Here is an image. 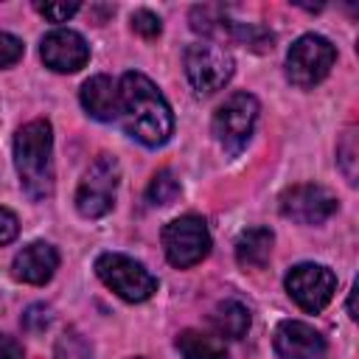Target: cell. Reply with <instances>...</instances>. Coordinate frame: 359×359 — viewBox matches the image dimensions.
<instances>
[{"label": "cell", "instance_id": "cell-1", "mask_svg": "<svg viewBox=\"0 0 359 359\" xmlns=\"http://www.w3.org/2000/svg\"><path fill=\"white\" fill-rule=\"evenodd\" d=\"M126 132L143 146H163L174 132V115L157 84L143 73H123L118 81Z\"/></svg>", "mask_w": 359, "mask_h": 359}, {"label": "cell", "instance_id": "cell-2", "mask_svg": "<svg viewBox=\"0 0 359 359\" xmlns=\"http://www.w3.org/2000/svg\"><path fill=\"white\" fill-rule=\"evenodd\" d=\"M53 129L36 118L20 126L14 137V165L20 185L31 199H48L53 194Z\"/></svg>", "mask_w": 359, "mask_h": 359}, {"label": "cell", "instance_id": "cell-3", "mask_svg": "<svg viewBox=\"0 0 359 359\" xmlns=\"http://www.w3.org/2000/svg\"><path fill=\"white\" fill-rule=\"evenodd\" d=\"M95 275L118 297L129 303H143L157 292V278L135 258L123 252H104L95 258Z\"/></svg>", "mask_w": 359, "mask_h": 359}, {"label": "cell", "instance_id": "cell-4", "mask_svg": "<svg viewBox=\"0 0 359 359\" xmlns=\"http://www.w3.org/2000/svg\"><path fill=\"white\" fill-rule=\"evenodd\" d=\"M334 62H337V50L325 36L303 34L286 53V79L294 87L309 90L331 73Z\"/></svg>", "mask_w": 359, "mask_h": 359}, {"label": "cell", "instance_id": "cell-5", "mask_svg": "<svg viewBox=\"0 0 359 359\" xmlns=\"http://www.w3.org/2000/svg\"><path fill=\"white\" fill-rule=\"evenodd\" d=\"M185 76L199 95L219 93L233 79V56L219 42H194L185 48Z\"/></svg>", "mask_w": 359, "mask_h": 359}, {"label": "cell", "instance_id": "cell-6", "mask_svg": "<svg viewBox=\"0 0 359 359\" xmlns=\"http://www.w3.org/2000/svg\"><path fill=\"white\" fill-rule=\"evenodd\" d=\"M258 121V101L250 93H233L224 98V104H219L216 115H213V135L219 140V146L227 154H238L250 135L252 126Z\"/></svg>", "mask_w": 359, "mask_h": 359}, {"label": "cell", "instance_id": "cell-7", "mask_svg": "<svg viewBox=\"0 0 359 359\" xmlns=\"http://www.w3.org/2000/svg\"><path fill=\"white\" fill-rule=\"evenodd\" d=\"M118 180H121V165L112 154H101L87 174L79 182L76 191V208L84 219H98L104 213L112 210L115 205V191H118Z\"/></svg>", "mask_w": 359, "mask_h": 359}, {"label": "cell", "instance_id": "cell-8", "mask_svg": "<svg viewBox=\"0 0 359 359\" xmlns=\"http://www.w3.org/2000/svg\"><path fill=\"white\" fill-rule=\"evenodd\" d=\"M163 250H165V258L180 269L199 264L210 252V233L205 219L188 213L168 222L163 227Z\"/></svg>", "mask_w": 359, "mask_h": 359}, {"label": "cell", "instance_id": "cell-9", "mask_svg": "<svg viewBox=\"0 0 359 359\" xmlns=\"http://www.w3.org/2000/svg\"><path fill=\"white\" fill-rule=\"evenodd\" d=\"M283 283H286L289 297L309 314L323 311L337 292V278L323 264H297L286 272Z\"/></svg>", "mask_w": 359, "mask_h": 359}, {"label": "cell", "instance_id": "cell-10", "mask_svg": "<svg viewBox=\"0 0 359 359\" xmlns=\"http://www.w3.org/2000/svg\"><path fill=\"white\" fill-rule=\"evenodd\" d=\"M280 213L297 224H323L337 213V196L323 185H292L280 194Z\"/></svg>", "mask_w": 359, "mask_h": 359}, {"label": "cell", "instance_id": "cell-11", "mask_svg": "<svg viewBox=\"0 0 359 359\" xmlns=\"http://www.w3.org/2000/svg\"><path fill=\"white\" fill-rule=\"evenodd\" d=\"M39 56L45 62V67L56 70V73H76L87 65L90 59V45L84 42V36L79 31L70 28H53L50 34L42 36V48Z\"/></svg>", "mask_w": 359, "mask_h": 359}, {"label": "cell", "instance_id": "cell-12", "mask_svg": "<svg viewBox=\"0 0 359 359\" xmlns=\"http://www.w3.org/2000/svg\"><path fill=\"white\" fill-rule=\"evenodd\" d=\"M275 353L280 359H323L325 356V339L323 334L300 320H283L275 328L272 337Z\"/></svg>", "mask_w": 359, "mask_h": 359}, {"label": "cell", "instance_id": "cell-13", "mask_svg": "<svg viewBox=\"0 0 359 359\" xmlns=\"http://www.w3.org/2000/svg\"><path fill=\"white\" fill-rule=\"evenodd\" d=\"M59 266V252L53 244L48 241H31L28 247H22L14 261H11V275L22 283H34V286H42L53 278Z\"/></svg>", "mask_w": 359, "mask_h": 359}, {"label": "cell", "instance_id": "cell-14", "mask_svg": "<svg viewBox=\"0 0 359 359\" xmlns=\"http://www.w3.org/2000/svg\"><path fill=\"white\" fill-rule=\"evenodd\" d=\"M81 107L95 121H115L121 115V90L109 76H93L81 84Z\"/></svg>", "mask_w": 359, "mask_h": 359}, {"label": "cell", "instance_id": "cell-15", "mask_svg": "<svg viewBox=\"0 0 359 359\" xmlns=\"http://www.w3.org/2000/svg\"><path fill=\"white\" fill-rule=\"evenodd\" d=\"M275 236L269 227H250L236 241V261L244 269H261L272 255Z\"/></svg>", "mask_w": 359, "mask_h": 359}, {"label": "cell", "instance_id": "cell-16", "mask_svg": "<svg viewBox=\"0 0 359 359\" xmlns=\"http://www.w3.org/2000/svg\"><path fill=\"white\" fill-rule=\"evenodd\" d=\"M250 323H252L250 309L238 300H222L210 311V325L219 339H241L250 331Z\"/></svg>", "mask_w": 359, "mask_h": 359}, {"label": "cell", "instance_id": "cell-17", "mask_svg": "<svg viewBox=\"0 0 359 359\" xmlns=\"http://www.w3.org/2000/svg\"><path fill=\"white\" fill-rule=\"evenodd\" d=\"M177 348L185 359H227L224 342L219 337H208L199 331H182L177 339Z\"/></svg>", "mask_w": 359, "mask_h": 359}, {"label": "cell", "instance_id": "cell-18", "mask_svg": "<svg viewBox=\"0 0 359 359\" xmlns=\"http://www.w3.org/2000/svg\"><path fill=\"white\" fill-rule=\"evenodd\" d=\"M177 194H180V180L174 177L171 168H163L154 174L151 185L146 191V199H149V205H168L177 199Z\"/></svg>", "mask_w": 359, "mask_h": 359}, {"label": "cell", "instance_id": "cell-19", "mask_svg": "<svg viewBox=\"0 0 359 359\" xmlns=\"http://www.w3.org/2000/svg\"><path fill=\"white\" fill-rule=\"evenodd\" d=\"M337 157H339V165H342L348 182L353 185L356 182V168H353V163H356V132H353V126L342 135V143L337 146Z\"/></svg>", "mask_w": 359, "mask_h": 359}, {"label": "cell", "instance_id": "cell-20", "mask_svg": "<svg viewBox=\"0 0 359 359\" xmlns=\"http://www.w3.org/2000/svg\"><path fill=\"white\" fill-rule=\"evenodd\" d=\"M56 359H93V351L76 331H67L56 345Z\"/></svg>", "mask_w": 359, "mask_h": 359}, {"label": "cell", "instance_id": "cell-21", "mask_svg": "<svg viewBox=\"0 0 359 359\" xmlns=\"http://www.w3.org/2000/svg\"><path fill=\"white\" fill-rule=\"evenodd\" d=\"M22 53H25L22 39H17L14 34L0 31V67H8V65H14V62H20Z\"/></svg>", "mask_w": 359, "mask_h": 359}, {"label": "cell", "instance_id": "cell-22", "mask_svg": "<svg viewBox=\"0 0 359 359\" xmlns=\"http://www.w3.org/2000/svg\"><path fill=\"white\" fill-rule=\"evenodd\" d=\"M36 11L50 22H67L79 11V3H36Z\"/></svg>", "mask_w": 359, "mask_h": 359}, {"label": "cell", "instance_id": "cell-23", "mask_svg": "<svg viewBox=\"0 0 359 359\" xmlns=\"http://www.w3.org/2000/svg\"><path fill=\"white\" fill-rule=\"evenodd\" d=\"M132 28L140 34V36H157L160 34V17L154 14V11H149V8H140V11H135L132 14Z\"/></svg>", "mask_w": 359, "mask_h": 359}, {"label": "cell", "instance_id": "cell-24", "mask_svg": "<svg viewBox=\"0 0 359 359\" xmlns=\"http://www.w3.org/2000/svg\"><path fill=\"white\" fill-rule=\"evenodd\" d=\"M22 325H25L28 331H34V334L45 331V328L50 325V309H48V306H42V303L28 306V309H25V314H22Z\"/></svg>", "mask_w": 359, "mask_h": 359}, {"label": "cell", "instance_id": "cell-25", "mask_svg": "<svg viewBox=\"0 0 359 359\" xmlns=\"http://www.w3.org/2000/svg\"><path fill=\"white\" fill-rule=\"evenodd\" d=\"M17 233H20V222H17V216H14L8 208H0V247L8 244V241H14Z\"/></svg>", "mask_w": 359, "mask_h": 359}, {"label": "cell", "instance_id": "cell-26", "mask_svg": "<svg viewBox=\"0 0 359 359\" xmlns=\"http://www.w3.org/2000/svg\"><path fill=\"white\" fill-rule=\"evenodd\" d=\"M0 359H25V353H22V348H20L17 339L0 334Z\"/></svg>", "mask_w": 359, "mask_h": 359}]
</instances>
